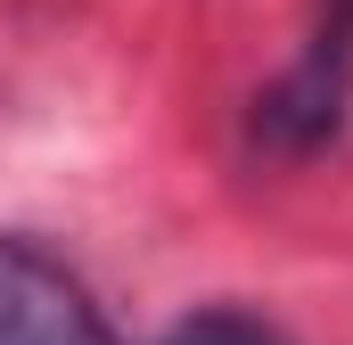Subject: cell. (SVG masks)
<instances>
[{"mask_svg": "<svg viewBox=\"0 0 353 345\" xmlns=\"http://www.w3.org/2000/svg\"><path fill=\"white\" fill-rule=\"evenodd\" d=\"M0 345H123L90 288L33 239L0 230Z\"/></svg>", "mask_w": 353, "mask_h": 345, "instance_id": "cell-1", "label": "cell"}, {"mask_svg": "<svg viewBox=\"0 0 353 345\" xmlns=\"http://www.w3.org/2000/svg\"><path fill=\"white\" fill-rule=\"evenodd\" d=\"M345 99H353V0H329V17H321L304 66L263 99V132L279 148H312V140L337 132Z\"/></svg>", "mask_w": 353, "mask_h": 345, "instance_id": "cell-2", "label": "cell"}, {"mask_svg": "<svg viewBox=\"0 0 353 345\" xmlns=\"http://www.w3.org/2000/svg\"><path fill=\"white\" fill-rule=\"evenodd\" d=\"M165 345H288V337H279L271 321H255V313H239V304H205V313L173 321Z\"/></svg>", "mask_w": 353, "mask_h": 345, "instance_id": "cell-3", "label": "cell"}]
</instances>
